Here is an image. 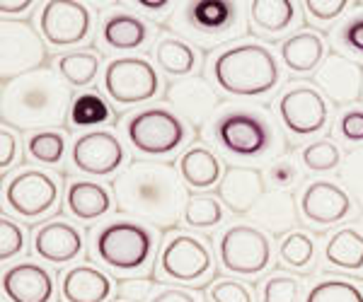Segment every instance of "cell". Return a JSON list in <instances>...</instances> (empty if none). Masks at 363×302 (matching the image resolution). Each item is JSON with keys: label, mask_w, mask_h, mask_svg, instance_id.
<instances>
[{"label": "cell", "mask_w": 363, "mask_h": 302, "mask_svg": "<svg viewBox=\"0 0 363 302\" xmlns=\"http://www.w3.org/2000/svg\"><path fill=\"white\" fill-rule=\"evenodd\" d=\"M218 257L228 274L247 278L262 276L272 266V237L255 225H230L220 235Z\"/></svg>", "instance_id": "obj_6"}, {"label": "cell", "mask_w": 363, "mask_h": 302, "mask_svg": "<svg viewBox=\"0 0 363 302\" xmlns=\"http://www.w3.org/2000/svg\"><path fill=\"white\" fill-rule=\"evenodd\" d=\"M148 302H199V298L182 288H160Z\"/></svg>", "instance_id": "obj_48"}, {"label": "cell", "mask_w": 363, "mask_h": 302, "mask_svg": "<svg viewBox=\"0 0 363 302\" xmlns=\"http://www.w3.org/2000/svg\"><path fill=\"white\" fill-rule=\"evenodd\" d=\"M99 63H102V58L97 51H70L56 61V71L66 80L68 87H87L95 83Z\"/></svg>", "instance_id": "obj_31"}, {"label": "cell", "mask_w": 363, "mask_h": 302, "mask_svg": "<svg viewBox=\"0 0 363 302\" xmlns=\"http://www.w3.org/2000/svg\"><path fill=\"white\" fill-rule=\"evenodd\" d=\"M208 302H255V295L245 283L223 278L208 288Z\"/></svg>", "instance_id": "obj_41"}, {"label": "cell", "mask_w": 363, "mask_h": 302, "mask_svg": "<svg viewBox=\"0 0 363 302\" xmlns=\"http://www.w3.org/2000/svg\"><path fill=\"white\" fill-rule=\"evenodd\" d=\"M301 213L318 228H332L351 213V194L327 179H315L301 194Z\"/></svg>", "instance_id": "obj_15"}, {"label": "cell", "mask_w": 363, "mask_h": 302, "mask_svg": "<svg viewBox=\"0 0 363 302\" xmlns=\"http://www.w3.org/2000/svg\"><path fill=\"white\" fill-rule=\"evenodd\" d=\"M342 42L349 51L363 56V13L351 17L342 29Z\"/></svg>", "instance_id": "obj_47"}, {"label": "cell", "mask_w": 363, "mask_h": 302, "mask_svg": "<svg viewBox=\"0 0 363 302\" xmlns=\"http://www.w3.org/2000/svg\"><path fill=\"white\" fill-rule=\"evenodd\" d=\"M301 295V283L294 276L277 274L262 286V302H296Z\"/></svg>", "instance_id": "obj_39"}, {"label": "cell", "mask_w": 363, "mask_h": 302, "mask_svg": "<svg viewBox=\"0 0 363 302\" xmlns=\"http://www.w3.org/2000/svg\"><path fill=\"white\" fill-rule=\"evenodd\" d=\"M213 83L230 97H264L279 85V63L259 42L228 46L213 58Z\"/></svg>", "instance_id": "obj_3"}, {"label": "cell", "mask_w": 363, "mask_h": 302, "mask_svg": "<svg viewBox=\"0 0 363 302\" xmlns=\"http://www.w3.org/2000/svg\"><path fill=\"white\" fill-rule=\"evenodd\" d=\"M255 228H259L267 235H289V230L296 225V203L289 191H269L262 196V201L250 213Z\"/></svg>", "instance_id": "obj_23"}, {"label": "cell", "mask_w": 363, "mask_h": 302, "mask_svg": "<svg viewBox=\"0 0 363 302\" xmlns=\"http://www.w3.org/2000/svg\"><path fill=\"white\" fill-rule=\"evenodd\" d=\"M264 177L269 179V184H272L277 191H289L294 189L298 184V179H301V172H298L296 162L289 160V158H281L277 162H272L269 165V170Z\"/></svg>", "instance_id": "obj_42"}, {"label": "cell", "mask_w": 363, "mask_h": 302, "mask_svg": "<svg viewBox=\"0 0 363 302\" xmlns=\"http://www.w3.org/2000/svg\"><path fill=\"white\" fill-rule=\"evenodd\" d=\"M148 25L131 13H112L102 25V39L114 51H136L148 42Z\"/></svg>", "instance_id": "obj_27"}, {"label": "cell", "mask_w": 363, "mask_h": 302, "mask_svg": "<svg viewBox=\"0 0 363 302\" xmlns=\"http://www.w3.org/2000/svg\"><path fill=\"white\" fill-rule=\"evenodd\" d=\"M153 278H140V276H131L119 281L116 286V295H119L124 302H143L145 298H153Z\"/></svg>", "instance_id": "obj_43"}, {"label": "cell", "mask_w": 363, "mask_h": 302, "mask_svg": "<svg viewBox=\"0 0 363 302\" xmlns=\"http://www.w3.org/2000/svg\"><path fill=\"white\" fill-rule=\"evenodd\" d=\"M104 92L119 107H133L157 97L160 92V75L155 66L145 58L124 56L114 58L104 68Z\"/></svg>", "instance_id": "obj_8"}, {"label": "cell", "mask_w": 363, "mask_h": 302, "mask_svg": "<svg viewBox=\"0 0 363 302\" xmlns=\"http://www.w3.org/2000/svg\"><path fill=\"white\" fill-rule=\"evenodd\" d=\"M140 10H145V13L150 15H157V13H169L172 10V3H167V0H140V3H136Z\"/></svg>", "instance_id": "obj_50"}, {"label": "cell", "mask_w": 363, "mask_h": 302, "mask_svg": "<svg viewBox=\"0 0 363 302\" xmlns=\"http://www.w3.org/2000/svg\"><path fill=\"white\" fill-rule=\"evenodd\" d=\"M124 160L126 150L112 131L83 133L70 150L73 167L87 177H112L114 172L121 170Z\"/></svg>", "instance_id": "obj_14"}, {"label": "cell", "mask_w": 363, "mask_h": 302, "mask_svg": "<svg viewBox=\"0 0 363 302\" xmlns=\"http://www.w3.org/2000/svg\"><path fill=\"white\" fill-rule=\"evenodd\" d=\"M66 133L63 131H37L27 138V153L39 165H58L66 155Z\"/></svg>", "instance_id": "obj_34"}, {"label": "cell", "mask_w": 363, "mask_h": 302, "mask_svg": "<svg viewBox=\"0 0 363 302\" xmlns=\"http://www.w3.org/2000/svg\"><path fill=\"white\" fill-rule=\"evenodd\" d=\"M216 141L235 158H259L274 143L272 124L255 112H228L216 121Z\"/></svg>", "instance_id": "obj_10"}, {"label": "cell", "mask_w": 363, "mask_h": 302, "mask_svg": "<svg viewBox=\"0 0 363 302\" xmlns=\"http://www.w3.org/2000/svg\"><path fill=\"white\" fill-rule=\"evenodd\" d=\"M66 206L75 220L90 223V220H99L107 216L114 206V199L102 184L92 182V179H75L68 187Z\"/></svg>", "instance_id": "obj_24"}, {"label": "cell", "mask_w": 363, "mask_h": 302, "mask_svg": "<svg viewBox=\"0 0 363 302\" xmlns=\"http://www.w3.org/2000/svg\"><path fill=\"white\" fill-rule=\"evenodd\" d=\"M279 257L291 269H306L315 259V242L306 232H291L281 240Z\"/></svg>", "instance_id": "obj_36"}, {"label": "cell", "mask_w": 363, "mask_h": 302, "mask_svg": "<svg viewBox=\"0 0 363 302\" xmlns=\"http://www.w3.org/2000/svg\"><path fill=\"white\" fill-rule=\"evenodd\" d=\"M165 100L169 104V109L182 121H186L191 126H201L213 114V109L218 107L220 97L208 80L194 75V78H179L174 83H169Z\"/></svg>", "instance_id": "obj_16"}, {"label": "cell", "mask_w": 363, "mask_h": 302, "mask_svg": "<svg viewBox=\"0 0 363 302\" xmlns=\"http://www.w3.org/2000/svg\"><path fill=\"white\" fill-rule=\"evenodd\" d=\"M112 121V107L104 102L99 92H83L73 100L70 107V124L75 129H95V126Z\"/></svg>", "instance_id": "obj_32"}, {"label": "cell", "mask_w": 363, "mask_h": 302, "mask_svg": "<svg viewBox=\"0 0 363 302\" xmlns=\"http://www.w3.org/2000/svg\"><path fill=\"white\" fill-rule=\"evenodd\" d=\"M250 22L264 34L289 32L296 22V3L291 0H255L250 3Z\"/></svg>", "instance_id": "obj_30"}, {"label": "cell", "mask_w": 363, "mask_h": 302, "mask_svg": "<svg viewBox=\"0 0 363 302\" xmlns=\"http://www.w3.org/2000/svg\"><path fill=\"white\" fill-rule=\"evenodd\" d=\"M301 158L310 172H332L342 165V153L332 141H315L306 145Z\"/></svg>", "instance_id": "obj_37"}, {"label": "cell", "mask_w": 363, "mask_h": 302, "mask_svg": "<svg viewBox=\"0 0 363 302\" xmlns=\"http://www.w3.org/2000/svg\"><path fill=\"white\" fill-rule=\"evenodd\" d=\"M303 8H306V15L310 20L335 22L347 10V0H308V3H303Z\"/></svg>", "instance_id": "obj_44"}, {"label": "cell", "mask_w": 363, "mask_h": 302, "mask_svg": "<svg viewBox=\"0 0 363 302\" xmlns=\"http://www.w3.org/2000/svg\"><path fill=\"white\" fill-rule=\"evenodd\" d=\"M73 107L70 87L56 71L42 68L3 85L0 114L5 126L17 131H51L66 121Z\"/></svg>", "instance_id": "obj_2"}, {"label": "cell", "mask_w": 363, "mask_h": 302, "mask_svg": "<svg viewBox=\"0 0 363 302\" xmlns=\"http://www.w3.org/2000/svg\"><path fill=\"white\" fill-rule=\"evenodd\" d=\"M339 179H342V187L351 194V199L359 201V206L363 208V145L351 150L342 160Z\"/></svg>", "instance_id": "obj_38"}, {"label": "cell", "mask_w": 363, "mask_h": 302, "mask_svg": "<svg viewBox=\"0 0 363 302\" xmlns=\"http://www.w3.org/2000/svg\"><path fill=\"white\" fill-rule=\"evenodd\" d=\"M182 218L194 230H211L223 223V206H220V201L216 199V196L196 194V196H191V199H186Z\"/></svg>", "instance_id": "obj_33"}, {"label": "cell", "mask_w": 363, "mask_h": 302, "mask_svg": "<svg viewBox=\"0 0 363 302\" xmlns=\"http://www.w3.org/2000/svg\"><path fill=\"white\" fill-rule=\"evenodd\" d=\"M25 242H27L25 230L15 220H10L8 216L0 218V259L8 261L17 257V254H22Z\"/></svg>", "instance_id": "obj_40"}, {"label": "cell", "mask_w": 363, "mask_h": 302, "mask_svg": "<svg viewBox=\"0 0 363 302\" xmlns=\"http://www.w3.org/2000/svg\"><path fill=\"white\" fill-rule=\"evenodd\" d=\"M155 66L174 78H189L199 66V56L184 39L162 37L155 44Z\"/></svg>", "instance_id": "obj_29"}, {"label": "cell", "mask_w": 363, "mask_h": 302, "mask_svg": "<svg viewBox=\"0 0 363 302\" xmlns=\"http://www.w3.org/2000/svg\"><path fill=\"white\" fill-rule=\"evenodd\" d=\"M325 261L339 271H363V235L354 228L337 230L325 245Z\"/></svg>", "instance_id": "obj_28"}, {"label": "cell", "mask_w": 363, "mask_h": 302, "mask_svg": "<svg viewBox=\"0 0 363 302\" xmlns=\"http://www.w3.org/2000/svg\"><path fill=\"white\" fill-rule=\"evenodd\" d=\"M32 249L46 264L63 266L68 261L78 259L83 252V232L66 220H51L34 232Z\"/></svg>", "instance_id": "obj_21"}, {"label": "cell", "mask_w": 363, "mask_h": 302, "mask_svg": "<svg viewBox=\"0 0 363 302\" xmlns=\"http://www.w3.org/2000/svg\"><path fill=\"white\" fill-rule=\"evenodd\" d=\"M264 194H267V179L259 170L242 167V165L225 167V174L218 184V199L233 213H238V216L252 213Z\"/></svg>", "instance_id": "obj_18"}, {"label": "cell", "mask_w": 363, "mask_h": 302, "mask_svg": "<svg viewBox=\"0 0 363 302\" xmlns=\"http://www.w3.org/2000/svg\"><path fill=\"white\" fill-rule=\"evenodd\" d=\"M179 17L189 22V32L206 39H228L230 34L240 32V13L235 3H223V0L189 3L182 8Z\"/></svg>", "instance_id": "obj_20"}, {"label": "cell", "mask_w": 363, "mask_h": 302, "mask_svg": "<svg viewBox=\"0 0 363 302\" xmlns=\"http://www.w3.org/2000/svg\"><path fill=\"white\" fill-rule=\"evenodd\" d=\"M306 302H363V290L344 278H325L308 290Z\"/></svg>", "instance_id": "obj_35"}, {"label": "cell", "mask_w": 363, "mask_h": 302, "mask_svg": "<svg viewBox=\"0 0 363 302\" xmlns=\"http://www.w3.org/2000/svg\"><path fill=\"white\" fill-rule=\"evenodd\" d=\"M126 138L131 148L148 158H165L186 141V126L172 109L150 107L126 119Z\"/></svg>", "instance_id": "obj_5"}, {"label": "cell", "mask_w": 363, "mask_h": 302, "mask_svg": "<svg viewBox=\"0 0 363 302\" xmlns=\"http://www.w3.org/2000/svg\"><path fill=\"white\" fill-rule=\"evenodd\" d=\"M32 0H0V15L10 17V15H22L32 8Z\"/></svg>", "instance_id": "obj_49"}, {"label": "cell", "mask_w": 363, "mask_h": 302, "mask_svg": "<svg viewBox=\"0 0 363 302\" xmlns=\"http://www.w3.org/2000/svg\"><path fill=\"white\" fill-rule=\"evenodd\" d=\"M46 58V44L42 32H37L25 20H10L3 17L0 22V80H13L42 71Z\"/></svg>", "instance_id": "obj_7"}, {"label": "cell", "mask_w": 363, "mask_h": 302, "mask_svg": "<svg viewBox=\"0 0 363 302\" xmlns=\"http://www.w3.org/2000/svg\"><path fill=\"white\" fill-rule=\"evenodd\" d=\"M339 133L347 138L349 143L363 141V109H349L339 116Z\"/></svg>", "instance_id": "obj_46"}, {"label": "cell", "mask_w": 363, "mask_h": 302, "mask_svg": "<svg viewBox=\"0 0 363 302\" xmlns=\"http://www.w3.org/2000/svg\"><path fill=\"white\" fill-rule=\"evenodd\" d=\"M279 116L281 124L286 126V131L294 133V136L308 138L320 133L330 121V107L327 100L322 97L318 87L296 83L286 87L279 97Z\"/></svg>", "instance_id": "obj_11"}, {"label": "cell", "mask_w": 363, "mask_h": 302, "mask_svg": "<svg viewBox=\"0 0 363 302\" xmlns=\"http://www.w3.org/2000/svg\"><path fill=\"white\" fill-rule=\"evenodd\" d=\"M112 293V278L90 264L73 266L61 278V295L66 302H107Z\"/></svg>", "instance_id": "obj_22"}, {"label": "cell", "mask_w": 363, "mask_h": 302, "mask_svg": "<svg viewBox=\"0 0 363 302\" xmlns=\"http://www.w3.org/2000/svg\"><path fill=\"white\" fill-rule=\"evenodd\" d=\"M177 172L186 187L199 191L220 184V179L225 174L223 167H220V160L216 158V153H211L203 145H194V148L182 153Z\"/></svg>", "instance_id": "obj_25"}, {"label": "cell", "mask_w": 363, "mask_h": 302, "mask_svg": "<svg viewBox=\"0 0 363 302\" xmlns=\"http://www.w3.org/2000/svg\"><path fill=\"white\" fill-rule=\"evenodd\" d=\"M327 44L315 32H298L281 42V61L294 73H313L325 63Z\"/></svg>", "instance_id": "obj_26"}, {"label": "cell", "mask_w": 363, "mask_h": 302, "mask_svg": "<svg viewBox=\"0 0 363 302\" xmlns=\"http://www.w3.org/2000/svg\"><path fill=\"white\" fill-rule=\"evenodd\" d=\"M61 196L58 179L42 170H25L5 184V203L15 216L37 220L51 213Z\"/></svg>", "instance_id": "obj_12"}, {"label": "cell", "mask_w": 363, "mask_h": 302, "mask_svg": "<svg viewBox=\"0 0 363 302\" xmlns=\"http://www.w3.org/2000/svg\"><path fill=\"white\" fill-rule=\"evenodd\" d=\"M15 162H20V141H17V133L3 124L0 129V170L8 172Z\"/></svg>", "instance_id": "obj_45"}, {"label": "cell", "mask_w": 363, "mask_h": 302, "mask_svg": "<svg viewBox=\"0 0 363 302\" xmlns=\"http://www.w3.org/2000/svg\"><path fill=\"white\" fill-rule=\"evenodd\" d=\"M92 13L85 3L73 0H49L39 13V32L46 44L56 49L78 46L90 37Z\"/></svg>", "instance_id": "obj_13"}, {"label": "cell", "mask_w": 363, "mask_h": 302, "mask_svg": "<svg viewBox=\"0 0 363 302\" xmlns=\"http://www.w3.org/2000/svg\"><path fill=\"white\" fill-rule=\"evenodd\" d=\"M160 274L174 283L196 286L213 274V254L199 237L177 232L160 252Z\"/></svg>", "instance_id": "obj_9"}, {"label": "cell", "mask_w": 363, "mask_h": 302, "mask_svg": "<svg viewBox=\"0 0 363 302\" xmlns=\"http://www.w3.org/2000/svg\"><path fill=\"white\" fill-rule=\"evenodd\" d=\"M315 87L335 104H354L363 92V66L344 56H330L315 73Z\"/></svg>", "instance_id": "obj_17"}, {"label": "cell", "mask_w": 363, "mask_h": 302, "mask_svg": "<svg viewBox=\"0 0 363 302\" xmlns=\"http://www.w3.org/2000/svg\"><path fill=\"white\" fill-rule=\"evenodd\" d=\"M3 293L10 302H51L56 295L54 276L37 261H20L5 269Z\"/></svg>", "instance_id": "obj_19"}, {"label": "cell", "mask_w": 363, "mask_h": 302, "mask_svg": "<svg viewBox=\"0 0 363 302\" xmlns=\"http://www.w3.org/2000/svg\"><path fill=\"white\" fill-rule=\"evenodd\" d=\"M157 247L153 230L138 220H112L92 237V257L116 274H138Z\"/></svg>", "instance_id": "obj_4"}, {"label": "cell", "mask_w": 363, "mask_h": 302, "mask_svg": "<svg viewBox=\"0 0 363 302\" xmlns=\"http://www.w3.org/2000/svg\"><path fill=\"white\" fill-rule=\"evenodd\" d=\"M114 203L121 213L150 223L155 228H172L184 213L186 196L182 177L167 162L133 160L114 179Z\"/></svg>", "instance_id": "obj_1"}]
</instances>
